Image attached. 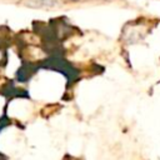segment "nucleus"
<instances>
[{"label": "nucleus", "mask_w": 160, "mask_h": 160, "mask_svg": "<svg viewBox=\"0 0 160 160\" xmlns=\"http://www.w3.org/2000/svg\"><path fill=\"white\" fill-rule=\"evenodd\" d=\"M34 6H38L39 4H41L40 6H54L56 5V1H52V0H35L32 1Z\"/></svg>", "instance_id": "nucleus-1"}]
</instances>
